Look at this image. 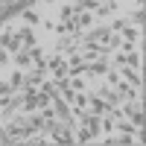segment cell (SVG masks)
<instances>
[{
  "instance_id": "6da1fadb",
  "label": "cell",
  "mask_w": 146,
  "mask_h": 146,
  "mask_svg": "<svg viewBox=\"0 0 146 146\" xmlns=\"http://www.w3.org/2000/svg\"><path fill=\"white\" fill-rule=\"evenodd\" d=\"M47 67L53 70V76H56V79H64L67 73H70V64H67V58H64V56H56V58H50V62H47Z\"/></svg>"
},
{
  "instance_id": "7a4b0ae2",
  "label": "cell",
  "mask_w": 146,
  "mask_h": 146,
  "mask_svg": "<svg viewBox=\"0 0 146 146\" xmlns=\"http://www.w3.org/2000/svg\"><path fill=\"white\" fill-rule=\"evenodd\" d=\"M117 73H120V76H123L129 85H135V88H140V91H143V76H140V73H137L135 67H126V64H123Z\"/></svg>"
},
{
  "instance_id": "3957f363",
  "label": "cell",
  "mask_w": 146,
  "mask_h": 146,
  "mask_svg": "<svg viewBox=\"0 0 146 146\" xmlns=\"http://www.w3.org/2000/svg\"><path fill=\"white\" fill-rule=\"evenodd\" d=\"M15 32H18V38L23 41V47H32V44H38V41H35V32H32V27H29V23H23V27H18Z\"/></svg>"
},
{
  "instance_id": "277c9868",
  "label": "cell",
  "mask_w": 146,
  "mask_h": 146,
  "mask_svg": "<svg viewBox=\"0 0 146 146\" xmlns=\"http://www.w3.org/2000/svg\"><path fill=\"white\" fill-rule=\"evenodd\" d=\"M73 21H76V27H79V29H88V27H94V12L79 9L76 15H73Z\"/></svg>"
},
{
  "instance_id": "5b68a950",
  "label": "cell",
  "mask_w": 146,
  "mask_h": 146,
  "mask_svg": "<svg viewBox=\"0 0 146 146\" xmlns=\"http://www.w3.org/2000/svg\"><path fill=\"white\" fill-rule=\"evenodd\" d=\"M140 32H143L140 27H129V23H126V27L120 29L117 35H120V38H123V41H135V44H137V38H140Z\"/></svg>"
},
{
  "instance_id": "8992f818",
  "label": "cell",
  "mask_w": 146,
  "mask_h": 146,
  "mask_svg": "<svg viewBox=\"0 0 146 146\" xmlns=\"http://www.w3.org/2000/svg\"><path fill=\"white\" fill-rule=\"evenodd\" d=\"M15 64H18L21 70L32 67V56H29V50H27V47H23V50H18V53H15Z\"/></svg>"
},
{
  "instance_id": "52a82bcc",
  "label": "cell",
  "mask_w": 146,
  "mask_h": 146,
  "mask_svg": "<svg viewBox=\"0 0 146 146\" xmlns=\"http://www.w3.org/2000/svg\"><path fill=\"white\" fill-rule=\"evenodd\" d=\"M9 88H12V94H21V88H23V70H21V67H18V70H12Z\"/></svg>"
},
{
  "instance_id": "ba28073f",
  "label": "cell",
  "mask_w": 146,
  "mask_h": 146,
  "mask_svg": "<svg viewBox=\"0 0 146 146\" xmlns=\"http://www.w3.org/2000/svg\"><path fill=\"white\" fill-rule=\"evenodd\" d=\"M73 135H76V143H94V135L88 126H76L73 129Z\"/></svg>"
},
{
  "instance_id": "9c48e42d",
  "label": "cell",
  "mask_w": 146,
  "mask_h": 146,
  "mask_svg": "<svg viewBox=\"0 0 146 146\" xmlns=\"http://www.w3.org/2000/svg\"><path fill=\"white\" fill-rule=\"evenodd\" d=\"M6 50H9V53H12V56H15V53H18V50H23V41H21V38H18V32H15V35H12V38H9V41H6Z\"/></svg>"
},
{
  "instance_id": "30bf717a",
  "label": "cell",
  "mask_w": 146,
  "mask_h": 146,
  "mask_svg": "<svg viewBox=\"0 0 146 146\" xmlns=\"http://www.w3.org/2000/svg\"><path fill=\"white\" fill-rule=\"evenodd\" d=\"M67 85L73 91H85V88H88V82H85L82 76H67Z\"/></svg>"
},
{
  "instance_id": "8fae6325",
  "label": "cell",
  "mask_w": 146,
  "mask_h": 146,
  "mask_svg": "<svg viewBox=\"0 0 146 146\" xmlns=\"http://www.w3.org/2000/svg\"><path fill=\"white\" fill-rule=\"evenodd\" d=\"M96 6H100V0H79L76 9H85V12H96Z\"/></svg>"
},
{
  "instance_id": "7c38bea8",
  "label": "cell",
  "mask_w": 146,
  "mask_h": 146,
  "mask_svg": "<svg viewBox=\"0 0 146 146\" xmlns=\"http://www.w3.org/2000/svg\"><path fill=\"white\" fill-rule=\"evenodd\" d=\"M23 23H29V27H32V23H41V18L35 15L32 9H23Z\"/></svg>"
},
{
  "instance_id": "4fadbf2b",
  "label": "cell",
  "mask_w": 146,
  "mask_h": 146,
  "mask_svg": "<svg viewBox=\"0 0 146 146\" xmlns=\"http://www.w3.org/2000/svg\"><path fill=\"white\" fill-rule=\"evenodd\" d=\"M73 15H76V9H73V6H62V9H58V21H70Z\"/></svg>"
},
{
  "instance_id": "5bb4252c",
  "label": "cell",
  "mask_w": 146,
  "mask_h": 146,
  "mask_svg": "<svg viewBox=\"0 0 146 146\" xmlns=\"http://www.w3.org/2000/svg\"><path fill=\"white\" fill-rule=\"evenodd\" d=\"M9 56H12V53L6 50V47H0V67H6V64H9Z\"/></svg>"
},
{
  "instance_id": "9a60e30c",
  "label": "cell",
  "mask_w": 146,
  "mask_h": 146,
  "mask_svg": "<svg viewBox=\"0 0 146 146\" xmlns=\"http://www.w3.org/2000/svg\"><path fill=\"white\" fill-rule=\"evenodd\" d=\"M114 64H117V67H123V64H126V56H123V53H120V50L114 53Z\"/></svg>"
},
{
  "instance_id": "2e32d148",
  "label": "cell",
  "mask_w": 146,
  "mask_h": 146,
  "mask_svg": "<svg viewBox=\"0 0 146 146\" xmlns=\"http://www.w3.org/2000/svg\"><path fill=\"white\" fill-rule=\"evenodd\" d=\"M12 88H9V82H0V96H9Z\"/></svg>"
},
{
  "instance_id": "e0dca14e",
  "label": "cell",
  "mask_w": 146,
  "mask_h": 146,
  "mask_svg": "<svg viewBox=\"0 0 146 146\" xmlns=\"http://www.w3.org/2000/svg\"><path fill=\"white\" fill-rule=\"evenodd\" d=\"M41 27H44V32H53L56 23H53V21H41Z\"/></svg>"
},
{
  "instance_id": "ac0fdd59",
  "label": "cell",
  "mask_w": 146,
  "mask_h": 146,
  "mask_svg": "<svg viewBox=\"0 0 146 146\" xmlns=\"http://www.w3.org/2000/svg\"><path fill=\"white\" fill-rule=\"evenodd\" d=\"M135 3H137V9H143V3H146V0H135Z\"/></svg>"
},
{
  "instance_id": "d6986e66",
  "label": "cell",
  "mask_w": 146,
  "mask_h": 146,
  "mask_svg": "<svg viewBox=\"0 0 146 146\" xmlns=\"http://www.w3.org/2000/svg\"><path fill=\"white\" fill-rule=\"evenodd\" d=\"M44 3H56V0H44Z\"/></svg>"
}]
</instances>
